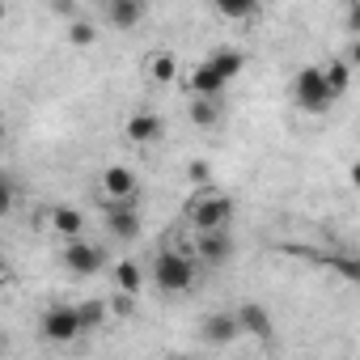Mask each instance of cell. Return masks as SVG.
<instances>
[{
    "mask_svg": "<svg viewBox=\"0 0 360 360\" xmlns=\"http://www.w3.org/2000/svg\"><path fill=\"white\" fill-rule=\"evenodd\" d=\"M233 212H238L233 195H221L212 187H200V195L187 204V221H191L195 233L200 229H229L233 225Z\"/></svg>",
    "mask_w": 360,
    "mask_h": 360,
    "instance_id": "cell-1",
    "label": "cell"
},
{
    "mask_svg": "<svg viewBox=\"0 0 360 360\" xmlns=\"http://www.w3.org/2000/svg\"><path fill=\"white\" fill-rule=\"evenodd\" d=\"M153 280L161 292H187L195 284V250H161L153 259Z\"/></svg>",
    "mask_w": 360,
    "mask_h": 360,
    "instance_id": "cell-2",
    "label": "cell"
},
{
    "mask_svg": "<svg viewBox=\"0 0 360 360\" xmlns=\"http://www.w3.org/2000/svg\"><path fill=\"white\" fill-rule=\"evenodd\" d=\"M292 102H297L301 110H309V115H326V110L335 106V98H330L326 77H322L318 64H314V68H301V72L292 77Z\"/></svg>",
    "mask_w": 360,
    "mask_h": 360,
    "instance_id": "cell-3",
    "label": "cell"
},
{
    "mask_svg": "<svg viewBox=\"0 0 360 360\" xmlns=\"http://www.w3.org/2000/svg\"><path fill=\"white\" fill-rule=\"evenodd\" d=\"M60 259H64V267L72 276H98L106 267V250L94 246V242H85V238H68V246H64Z\"/></svg>",
    "mask_w": 360,
    "mask_h": 360,
    "instance_id": "cell-4",
    "label": "cell"
},
{
    "mask_svg": "<svg viewBox=\"0 0 360 360\" xmlns=\"http://www.w3.org/2000/svg\"><path fill=\"white\" fill-rule=\"evenodd\" d=\"M39 330H43V339H51V343H72V339L81 335L77 305H51V309H43Z\"/></svg>",
    "mask_w": 360,
    "mask_h": 360,
    "instance_id": "cell-5",
    "label": "cell"
},
{
    "mask_svg": "<svg viewBox=\"0 0 360 360\" xmlns=\"http://www.w3.org/2000/svg\"><path fill=\"white\" fill-rule=\"evenodd\" d=\"M191 250H195V259H204V263L221 267V263H229V259H233V238H229V229H200Z\"/></svg>",
    "mask_w": 360,
    "mask_h": 360,
    "instance_id": "cell-6",
    "label": "cell"
},
{
    "mask_svg": "<svg viewBox=\"0 0 360 360\" xmlns=\"http://www.w3.org/2000/svg\"><path fill=\"white\" fill-rule=\"evenodd\" d=\"M106 229H110V238H119V242H136L140 238V217H136V208H131V200H110V208H106Z\"/></svg>",
    "mask_w": 360,
    "mask_h": 360,
    "instance_id": "cell-7",
    "label": "cell"
},
{
    "mask_svg": "<svg viewBox=\"0 0 360 360\" xmlns=\"http://www.w3.org/2000/svg\"><path fill=\"white\" fill-rule=\"evenodd\" d=\"M102 191H106V200H136V191H140V178H136V169H127V165H106L102 169Z\"/></svg>",
    "mask_w": 360,
    "mask_h": 360,
    "instance_id": "cell-8",
    "label": "cell"
},
{
    "mask_svg": "<svg viewBox=\"0 0 360 360\" xmlns=\"http://www.w3.org/2000/svg\"><path fill=\"white\" fill-rule=\"evenodd\" d=\"M148 13V0H106V22L110 30H136Z\"/></svg>",
    "mask_w": 360,
    "mask_h": 360,
    "instance_id": "cell-9",
    "label": "cell"
},
{
    "mask_svg": "<svg viewBox=\"0 0 360 360\" xmlns=\"http://www.w3.org/2000/svg\"><path fill=\"white\" fill-rule=\"evenodd\" d=\"M161 115H153V110H136L127 123H123V136L131 140V144H157L161 140Z\"/></svg>",
    "mask_w": 360,
    "mask_h": 360,
    "instance_id": "cell-10",
    "label": "cell"
},
{
    "mask_svg": "<svg viewBox=\"0 0 360 360\" xmlns=\"http://www.w3.org/2000/svg\"><path fill=\"white\" fill-rule=\"evenodd\" d=\"M233 318H238V330H242V335H259V339L271 335V314H267V305H259V301H246Z\"/></svg>",
    "mask_w": 360,
    "mask_h": 360,
    "instance_id": "cell-11",
    "label": "cell"
},
{
    "mask_svg": "<svg viewBox=\"0 0 360 360\" xmlns=\"http://www.w3.org/2000/svg\"><path fill=\"white\" fill-rule=\"evenodd\" d=\"M187 89H191V98H221V94L229 89V81H225V77H217L208 64H200V68H191Z\"/></svg>",
    "mask_w": 360,
    "mask_h": 360,
    "instance_id": "cell-12",
    "label": "cell"
},
{
    "mask_svg": "<svg viewBox=\"0 0 360 360\" xmlns=\"http://www.w3.org/2000/svg\"><path fill=\"white\" fill-rule=\"evenodd\" d=\"M204 64H208V68H212L217 77H225V81H233V77L242 72V64H246V56H242L238 47H217V51H212V56H208Z\"/></svg>",
    "mask_w": 360,
    "mask_h": 360,
    "instance_id": "cell-13",
    "label": "cell"
},
{
    "mask_svg": "<svg viewBox=\"0 0 360 360\" xmlns=\"http://www.w3.org/2000/svg\"><path fill=\"white\" fill-rule=\"evenodd\" d=\"M242 330H238V318L233 314H208L204 318V339L208 343H233Z\"/></svg>",
    "mask_w": 360,
    "mask_h": 360,
    "instance_id": "cell-14",
    "label": "cell"
},
{
    "mask_svg": "<svg viewBox=\"0 0 360 360\" xmlns=\"http://www.w3.org/2000/svg\"><path fill=\"white\" fill-rule=\"evenodd\" d=\"M51 229H56L60 238H81V233H85V212H81V208L60 204V208L51 212Z\"/></svg>",
    "mask_w": 360,
    "mask_h": 360,
    "instance_id": "cell-15",
    "label": "cell"
},
{
    "mask_svg": "<svg viewBox=\"0 0 360 360\" xmlns=\"http://www.w3.org/2000/svg\"><path fill=\"white\" fill-rule=\"evenodd\" d=\"M225 119V102L221 98H191V123L195 127H217Z\"/></svg>",
    "mask_w": 360,
    "mask_h": 360,
    "instance_id": "cell-16",
    "label": "cell"
},
{
    "mask_svg": "<svg viewBox=\"0 0 360 360\" xmlns=\"http://www.w3.org/2000/svg\"><path fill=\"white\" fill-rule=\"evenodd\" d=\"M322 77H326V89H330L335 102L352 89V68H347V60H330V64L322 68Z\"/></svg>",
    "mask_w": 360,
    "mask_h": 360,
    "instance_id": "cell-17",
    "label": "cell"
},
{
    "mask_svg": "<svg viewBox=\"0 0 360 360\" xmlns=\"http://www.w3.org/2000/svg\"><path fill=\"white\" fill-rule=\"evenodd\" d=\"M148 77H153L157 85H169V81L178 77V60H174V51H157V56L148 60Z\"/></svg>",
    "mask_w": 360,
    "mask_h": 360,
    "instance_id": "cell-18",
    "label": "cell"
},
{
    "mask_svg": "<svg viewBox=\"0 0 360 360\" xmlns=\"http://www.w3.org/2000/svg\"><path fill=\"white\" fill-rule=\"evenodd\" d=\"M115 284H119V292H140V284H144V271L131 263V259H123V263H115Z\"/></svg>",
    "mask_w": 360,
    "mask_h": 360,
    "instance_id": "cell-19",
    "label": "cell"
},
{
    "mask_svg": "<svg viewBox=\"0 0 360 360\" xmlns=\"http://www.w3.org/2000/svg\"><path fill=\"white\" fill-rule=\"evenodd\" d=\"M68 43L72 47H94L98 43V26L85 18H68Z\"/></svg>",
    "mask_w": 360,
    "mask_h": 360,
    "instance_id": "cell-20",
    "label": "cell"
},
{
    "mask_svg": "<svg viewBox=\"0 0 360 360\" xmlns=\"http://www.w3.org/2000/svg\"><path fill=\"white\" fill-rule=\"evenodd\" d=\"M77 318H81V330H98L106 322V301H81Z\"/></svg>",
    "mask_w": 360,
    "mask_h": 360,
    "instance_id": "cell-21",
    "label": "cell"
},
{
    "mask_svg": "<svg viewBox=\"0 0 360 360\" xmlns=\"http://www.w3.org/2000/svg\"><path fill=\"white\" fill-rule=\"evenodd\" d=\"M217 5V13H225V18H250L255 9H259V0H212Z\"/></svg>",
    "mask_w": 360,
    "mask_h": 360,
    "instance_id": "cell-22",
    "label": "cell"
},
{
    "mask_svg": "<svg viewBox=\"0 0 360 360\" xmlns=\"http://www.w3.org/2000/svg\"><path fill=\"white\" fill-rule=\"evenodd\" d=\"M9 208H13V183L0 174V217H9Z\"/></svg>",
    "mask_w": 360,
    "mask_h": 360,
    "instance_id": "cell-23",
    "label": "cell"
},
{
    "mask_svg": "<svg viewBox=\"0 0 360 360\" xmlns=\"http://www.w3.org/2000/svg\"><path fill=\"white\" fill-rule=\"evenodd\" d=\"M335 267L343 271V280H347V284H356V280H360V267H356V259H347V255H343V259H335Z\"/></svg>",
    "mask_w": 360,
    "mask_h": 360,
    "instance_id": "cell-24",
    "label": "cell"
},
{
    "mask_svg": "<svg viewBox=\"0 0 360 360\" xmlns=\"http://www.w3.org/2000/svg\"><path fill=\"white\" fill-rule=\"evenodd\" d=\"M187 178H191L195 187H208V165H204V161H191V165H187Z\"/></svg>",
    "mask_w": 360,
    "mask_h": 360,
    "instance_id": "cell-25",
    "label": "cell"
},
{
    "mask_svg": "<svg viewBox=\"0 0 360 360\" xmlns=\"http://www.w3.org/2000/svg\"><path fill=\"white\" fill-rule=\"evenodd\" d=\"M51 13H60V18H77V0H51Z\"/></svg>",
    "mask_w": 360,
    "mask_h": 360,
    "instance_id": "cell-26",
    "label": "cell"
},
{
    "mask_svg": "<svg viewBox=\"0 0 360 360\" xmlns=\"http://www.w3.org/2000/svg\"><path fill=\"white\" fill-rule=\"evenodd\" d=\"M110 309H115V314H131V309H136V301H131V292H119Z\"/></svg>",
    "mask_w": 360,
    "mask_h": 360,
    "instance_id": "cell-27",
    "label": "cell"
},
{
    "mask_svg": "<svg viewBox=\"0 0 360 360\" xmlns=\"http://www.w3.org/2000/svg\"><path fill=\"white\" fill-rule=\"evenodd\" d=\"M5 18H9V9H5V0H0V26H5Z\"/></svg>",
    "mask_w": 360,
    "mask_h": 360,
    "instance_id": "cell-28",
    "label": "cell"
},
{
    "mask_svg": "<svg viewBox=\"0 0 360 360\" xmlns=\"http://www.w3.org/2000/svg\"><path fill=\"white\" fill-rule=\"evenodd\" d=\"M5 271H9V263H5V255H0V276H5Z\"/></svg>",
    "mask_w": 360,
    "mask_h": 360,
    "instance_id": "cell-29",
    "label": "cell"
},
{
    "mask_svg": "<svg viewBox=\"0 0 360 360\" xmlns=\"http://www.w3.org/2000/svg\"><path fill=\"white\" fill-rule=\"evenodd\" d=\"M0 144H5V119H0Z\"/></svg>",
    "mask_w": 360,
    "mask_h": 360,
    "instance_id": "cell-30",
    "label": "cell"
},
{
    "mask_svg": "<svg viewBox=\"0 0 360 360\" xmlns=\"http://www.w3.org/2000/svg\"><path fill=\"white\" fill-rule=\"evenodd\" d=\"M0 352H5V343H0Z\"/></svg>",
    "mask_w": 360,
    "mask_h": 360,
    "instance_id": "cell-31",
    "label": "cell"
}]
</instances>
